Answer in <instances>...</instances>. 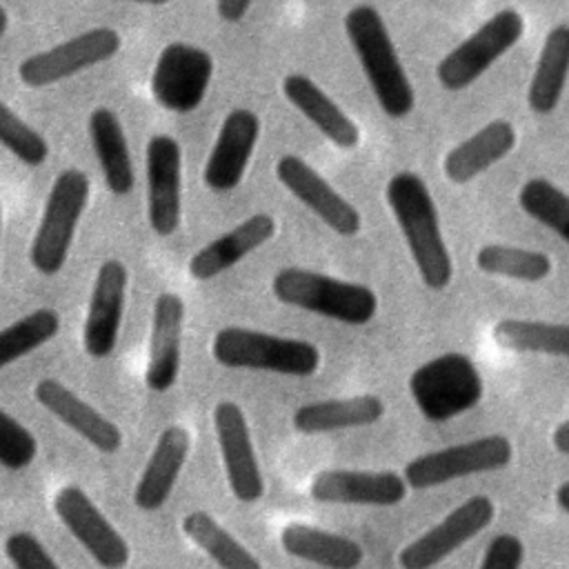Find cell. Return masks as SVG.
Masks as SVG:
<instances>
[{
  "label": "cell",
  "mask_w": 569,
  "mask_h": 569,
  "mask_svg": "<svg viewBox=\"0 0 569 569\" xmlns=\"http://www.w3.org/2000/svg\"><path fill=\"white\" fill-rule=\"evenodd\" d=\"M385 196L420 280L427 289H447L453 278V262L440 231V218L429 187L418 173L398 171L389 178Z\"/></svg>",
  "instance_id": "1"
},
{
  "label": "cell",
  "mask_w": 569,
  "mask_h": 569,
  "mask_svg": "<svg viewBox=\"0 0 569 569\" xmlns=\"http://www.w3.org/2000/svg\"><path fill=\"white\" fill-rule=\"evenodd\" d=\"M345 33L382 113L393 120L407 118L416 109V91L380 13L371 4L349 9Z\"/></svg>",
  "instance_id": "2"
},
{
  "label": "cell",
  "mask_w": 569,
  "mask_h": 569,
  "mask_svg": "<svg viewBox=\"0 0 569 569\" xmlns=\"http://www.w3.org/2000/svg\"><path fill=\"white\" fill-rule=\"evenodd\" d=\"M271 291L287 307L353 327L367 325L378 311L373 289L302 267L280 269L271 280Z\"/></svg>",
  "instance_id": "3"
},
{
  "label": "cell",
  "mask_w": 569,
  "mask_h": 569,
  "mask_svg": "<svg viewBox=\"0 0 569 569\" xmlns=\"http://www.w3.org/2000/svg\"><path fill=\"white\" fill-rule=\"evenodd\" d=\"M211 356L227 369L269 371L293 378L313 376L320 367V351L313 342L247 327L220 329L213 336Z\"/></svg>",
  "instance_id": "4"
},
{
  "label": "cell",
  "mask_w": 569,
  "mask_h": 569,
  "mask_svg": "<svg viewBox=\"0 0 569 569\" xmlns=\"http://www.w3.org/2000/svg\"><path fill=\"white\" fill-rule=\"evenodd\" d=\"M91 184L82 169L69 167L56 176L29 247V262L40 276L64 269L76 229L84 216Z\"/></svg>",
  "instance_id": "5"
},
{
  "label": "cell",
  "mask_w": 569,
  "mask_h": 569,
  "mask_svg": "<svg viewBox=\"0 0 569 569\" xmlns=\"http://www.w3.org/2000/svg\"><path fill=\"white\" fill-rule=\"evenodd\" d=\"M409 393L427 420L447 422L482 400L485 382L467 353L449 351L427 360L409 376Z\"/></svg>",
  "instance_id": "6"
},
{
  "label": "cell",
  "mask_w": 569,
  "mask_h": 569,
  "mask_svg": "<svg viewBox=\"0 0 569 569\" xmlns=\"http://www.w3.org/2000/svg\"><path fill=\"white\" fill-rule=\"evenodd\" d=\"M525 33V18L516 9H500L471 36L456 44L436 67V80L447 91L471 87L491 64H496Z\"/></svg>",
  "instance_id": "7"
},
{
  "label": "cell",
  "mask_w": 569,
  "mask_h": 569,
  "mask_svg": "<svg viewBox=\"0 0 569 569\" xmlns=\"http://www.w3.org/2000/svg\"><path fill=\"white\" fill-rule=\"evenodd\" d=\"M513 458V447L507 436L491 433L469 442H458L429 453H422L405 465L402 478L407 487L431 489L467 476L505 469Z\"/></svg>",
  "instance_id": "8"
},
{
  "label": "cell",
  "mask_w": 569,
  "mask_h": 569,
  "mask_svg": "<svg viewBox=\"0 0 569 569\" xmlns=\"http://www.w3.org/2000/svg\"><path fill=\"white\" fill-rule=\"evenodd\" d=\"M211 78L213 58L207 49L191 42H169L153 62L149 91L164 111L184 116L202 104Z\"/></svg>",
  "instance_id": "9"
},
{
  "label": "cell",
  "mask_w": 569,
  "mask_h": 569,
  "mask_svg": "<svg viewBox=\"0 0 569 569\" xmlns=\"http://www.w3.org/2000/svg\"><path fill=\"white\" fill-rule=\"evenodd\" d=\"M120 49L122 36L113 27H93L24 58L18 64V78L31 89H42L109 62Z\"/></svg>",
  "instance_id": "10"
},
{
  "label": "cell",
  "mask_w": 569,
  "mask_h": 569,
  "mask_svg": "<svg viewBox=\"0 0 569 569\" xmlns=\"http://www.w3.org/2000/svg\"><path fill=\"white\" fill-rule=\"evenodd\" d=\"M496 507L487 496H471L453 511H449L438 525L422 536L405 545L398 553L400 569H433L493 520Z\"/></svg>",
  "instance_id": "11"
},
{
  "label": "cell",
  "mask_w": 569,
  "mask_h": 569,
  "mask_svg": "<svg viewBox=\"0 0 569 569\" xmlns=\"http://www.w3.org/2000/svg\"><path fill=\"white\" fill-rule=\"evenodd\" d=\"M53 509L69 533L102 569H124L129 562V545L122 533L107 520L78 485L62 487L53 498Z\"/></svg>",
  "instance_id": "12"
},
{
  "label": "cell",
  "mask_w": 569,
  "mask_h": 569,
  "mask_svg": "<svg viewBox=\"0 0 569 569\" xmlns=\"http://www.w3.org/2000/svg\"><path fill=\"white\" fill-rule=\"evenodd\" d=\"M147 220L158 238H169L182 220V149L173 136L147 142Z\"/></svg>",
  "instance_id": "13"
},
{
  "label": "cell",
  "mask_w": 569,
  "mask_h": 569,
  "mask_svg": "<svg viewBox=\"0 0 569 569\" xmlns=\"http://www.w3.org/2000/svg\"><path fill=\"white\" fill-rule=\"evenodd\" d=\"M129 289V271L118 258H107L93 280L89 307L82 325V347L89 358L102 360L113 353Z\"/></svg>",
  "instance_id": "14"
},
{
  "label": "cell",
  "mask_w": 569,
  "mask_h": 569,
  "mask_svg": "<svg viewBox=\"0 0 569 569\" xmlns=\"http://www.w3.org/2000/svg\"><path fill=\"white\" fill-rule=\"evenodd\" d=\"M276 178L280 184L300 200L311 213H316L333 233L353 238L362 229L360 211L340 196L309 162L300 156L284 153L276 162Z\"/></svg>",
  "instance_id": "15"
},
{
  "label": "cell",
  "mask_w": 569,
  "mask_h": 569,
  "mask_svg": "<svg viewBox=\"0 0 569 569\" xmlns=\"http://www.w3.org/2000/svg\"><path fill=\"white\" fill-rule=\"evenodd\" d=\"M213 429L231 493L240 502H258L264 493V480L244 411L231 400H220L213 409Z\"/></svg>",
  "instance_id": "16"
},
{
  "label": "cell",
  "mask_w": 569,
  "mask_h": 569,
  "mask_svg": "<svg viewBox=\"0 0 569 569\" xmlns=\"http://www.w3.org/2000/svg\"><path fill=\"white\" fill-rule=\"evenodd\" d=\"M260 136V118L251 109H231L216 136L202 169V182L209 191H233L249 167Z\"/></svg>",
  "instance_id": "17"
},
{
  "label": "cell",
  "mask_w": 569,
  "mask_h": 569,
  "mask_svg": "<svg viewBox=\"0 0 569 569\" xmlns=\"http://www.w3.org/2000/svg\"><path fill=\"white\" fill-rule=\"evenodd\" d=\"M309 493L318 502L393 507L405 500L407 482L396 471L325 469L313 476Z\"/></svg>",
  "instance_id": "18"
},
{
  "label": "cell",
  "mask_w": 569,
  "mask_h": 569,
  "mask_svg": "<svg viewBox=\"0 0 569 569\" xmlns=\"http://www.w3.org/2000/svg\"><path fill=\"white\" fill-rule=\"evenodd\" d=\"M182 327H184V300L164 291L153 300L151 333H149V362L144 382L151 391H169L180 373L182 362Z\"/></svg>",
  "instance_id": "19"
},
{
  "label": "cell",
  "mask_w": 569,
  "mask_h": 569,
  "mask_svg": "<svg viewBox=\"0 0 569 569\" xmlns=\"http://www.w3.org/2000/svg\"><path fill=\"white\" fill-rule=\"evenodd\" d=\"M33 396L51 416L84 438L93 449L102 453H116L122 447L120 427L102 416L96 407L84 402L64 382L56 378H42L38 380Z\"/></svg>",
  "instance_id": "20"
},
{
  "label": "cell",
  "mask_w": 569,
  "mask_h": 569,
  "mask_svg": "<svg viewBox=\"0 0 569 569\" xmlns=\"http://www.w3.org/2000/svg\"><path fill=\"white\" fill-rule=\"evenodd\" d=\"M276 236V220L269 213H253L233 229L220 233L189 258V276L193 280H213L242 262Z\"/></svg>",
  "instance_id": "21"
},
{
  "label": "cell",
  "mask_w": 569,
  "mask_h": 569,
  "mask_svg": "<svg viewBox=\"0 0 569 569\" xmlns=\"http://www.w3.org/2000/svg\"><path fill=\"white\" fill-rule=\"evenodd\" d=\"M189 447H191L189 431L180 425H169L158 436L153 451L133 489V505L140 511L151 513L164 507L187 462Z\"/></svg>",
  "instance_id": "22"
},
{
  "label": "cell",
  "mask_w": 569,
  "mask_h": 569,
  "mask_svg": "<svg viewBox=\"0 0 569 569\" xmlns=\"http://www.w3.org/2000/svg\"><path fill=\"white\" fill-rule=\"evenodd\" d=\"M516 127L505 118H496L451 147L442 160V171L449 182L467 184L500 162L516 147Z\"/></svg>",
  "instance_id": "23"
},
{
  "label": "cell",
  "mask_w": 569,
  "mask_h": 569,
  "mask_svg": "<svg viewBox=\"0 0 569 569\" xmlns=\"http://www.w3.org/2000/svg\"><path fill=\"white\" fill-rule=\"evenodd\" d=\"M282 93L338 149L349 151L360 144L358 124L309 76L305 73L284 76Z\"/></svg>",
  "instance_id": "24"
},
{
  "label": "cell",
  "mask_w": 569,
  "mask_h": 569,
  "mask_svg": "<svg viewBox=\"0 0 569 569\" xmlns=\"http://www.w3.org/2000/svg\"><path fill=\"white\" fill-rule=\"evenodd\" d=\"M87 131L107 189L113 196L131 193L136 187V171L118 113L109 107H96L89 113Z\"/></svg>",
  "instance_id": "25"
},
{
  "label": "cell",
  "mask_w": 569,
  "mask_h": 569,
  "mask_svg": "<svg viewBox=\"0 0 569 569\" xmlns=\"http://www.w3.org/2000/svg\"><path fill=\"white\" fill-rule=\"evenodd\" d=\"M385 413V402L376 393L307 402L293 411V429L300 433H329L376 425Z\"/></svg>",
  "instance_id": "26"
},
{
  "label": "cell",
  "mask_w": 569,
  "mask_h": 569,
  "mask_svg": "<svg viewBox=\"0 0 569 569\" xmlns=\"http://www.w3.org/2000/svg\"><path fill=\"white\" fill-rule=\"evenodd\" d=\"M280 545L289 556L325 569H358L365 560V549L353 538L305 522L287 525Z\"/></svg>",
  "instance_id": "27"
},
{
  "label": "cell",
  "mask_w": 569,
  "mask_h": 569,
  "mask_svg": "<svg viewBox=\"0 0 569 569\" xmlns=\"http://www.w3.org/2000/svg\"><path fill=\"white\" fill-rule=\"evenodd\" d=\"M569 78V24H556L538 53V62L527 89V104L533 113L556 111Z\"/></svg>",
  "instance_id": "28"
},
{
  "label": "cell",
  "mask_w": 569,
  "mask_h": 569,
  "mask_svg": "<svg viewBox=\"0 0 569 569\" xmlns=\"http://www.w3.org/2000/svg\"><path fill=\"white\" fill-rule=\"evenodd\" d=\"M491 333L509 351L569 358V322L502 318L493 325Z\"/></svg>",
  "instance_id": "29"
},
{
  "label": "cell",
  "mask_w": 569,
  "mask_h": 569,
  "mask_svg": "<svg viewBox=\"0 0 569 569\" xmlns=\"http://www.w3.org/2000/svg\"><path fill=\"white\" fill-rule=\"evenodd\" d=\"M182 531L220 569H262L260 560L207 511L187 513Z\"/></svg>",
  "instance_id": "30"
},
{
  "label": "cell",
  "mask_w": 569,
  "mask_h": 569,
  "mask_svg": "<svg viewBox=\"0 0 569 569\" xmlns=\"http://www.w3.org/2000/svg\"><path fill=\"white\" fill-rule=\"evenodd\" d=\"M476 267L487 276L511 278L522 282L545 280L553 269L551 258L547 253L502 242L482 244L476 251Z\"/></svg>",
  "instance_id": "31"
},
{
  "label": "cell",
  "mask_w": 569,
  "mask_h": 569,
  "mask_svg": "<svg viewBox=\"0 0 569 569\" xmlns=\"http://www.w3.org/2000/svg\"><path fill=\"white\" fill-rule=\"evenodd\" d=\"M58 331H60V316L56 309H49V307H40L13 320L4 329H0V369L40 349L42 345L53 340Z\"/></svg>",
  "instance_id": "32"
},
{
  "label": "cell",
  "mask_w": 569,
  "mask_h": 569,
  "mask_svg": "<svg viewBox=\"0 0 569 569\" xmlns=\"http://www.w3.org/2000/svg\"><path fill=\"white\" fill-rule=\"evenodd\" d=\"M520 209L569 244V193L547 178H529L518 191Z\"/></svg>",
  "instance_id": "33"
},
{
  "label": "cell",
  "mask_w": 569,
  "mask_h": 569,
  "mask_svg": "<svg viewBox=\"0 0 569 569\" xmlns=\"http://www.w3.org/2000/svg\"><path fill=\"white\" fill-rule=\"evenodd\" d=\"M0 144L27 167H42L49 160V142L29 122H24L0 98Z\"/></svg>",
  "instance_id": "34"
},
{
  "label": "cell",
  "mask_w": 569,
  "mask_h": 569,
  "mask_svg": "<svg viewBox=\"0 0 569 569\" xmlns=\"http://www.w3.org/2000/svg\"><path fill=\"white\" fill-rule=\"evenodd\" d=\"M36 456L38 442L33 433L0 407V467L20 471L27 469Z\"/></svg>",
  "instance_id": "35"
},
{
  "label": "cell",
  "mask_w": 569,
  "mask_h": 569,
  "mask_svg": "<svg viewBox=\"0 0 569 569\" xmlns=\"http://www.w3.org/2000/svg\"><path fill=\"white\" fill-rule=\"evenodd\" d=\"M4 553L13 569H60L44 545L29 531H16L4 540Z\"/></svg>",
  "instance_id": "36"
},
{
  "label": "cell",
  "mask_w": 569,
  "mask_h": 569,
  "mask_svg": "<svg viewBox=\"0 0 569 569\" xmlns=\"http://www.w3.org/2000/svg\"><path fill=\"white\" fill-rule=\"evenodd\" d=\"M525 560V545L513 533H498L489 540L478 569H520Z\"/></svg>",
  "instance_id": "37"
},
{
  "label": "cell",
  "mask_w": 569,
  "mask_h": 569,
  "mask_svg": "<svg viewBox=\"0 0 569 569\" xmlns=\"http://www.w3.org/2000/svg\"><path fill=\"white\" fill-rule=\"evenodd\" d=\"M251 4H253V0H216V11H218L220 20L236 24L247 16Z\"/></svg>",
  "instance_id": "38"
},
{
  "label": "cell",
  "mask_w": 569,
  "mask_h": 569,
  "mask_svg": "<svg viewBox=\"0 0 569 569\" xmlns=\"http://www.w3.org/2000/svg\"><path fill=\"white\" fill-rule=\"evenodd\" d=\"M551 445H553V449H556L558 453L569 456V418L562 420V422L553 429V433H551Z\"/></svg>",
  "instance_id": "39"
},
{
  "label": "cell",
  "mask_w": 569,
  "mask_h": 569,
  "mask_svg": "<svg viewBox=\"0 0 569 569\" xmlns=\"http://www.w3.org/2000/svg\"><path fill=\"white\" fill-rule=\"evenodd\" d=\"M556 502H558V507H560L565 513H569V480H565L562 485H558V489H556Z\"/></svg>",
  "instance_id": "40"
},
{
  "label": "cell",
  "mask_w": 569,
  "mask_h": 569,
  "mask_svg": "<svg viewBox=\"0 0 569 569\" xmlns=\"http://www.w3.org/2000/svg\"><path fill=\"white\" fill-rule=\"evenodd\" d=\"M118 2H133V4H147V7H164L173 0H118Z\"/></svg>",
  "instance_id": "41"
},
{
  "label": "cell",
  "mask_w": 569,
  "mask_h": 569,
  "mask_svg": "<svg viewBox=\"0 0 569 569\" xmlns=\"http://www.w3.org/2000/svg\"><path fill=\"white\" fill-rule=\"evenodd\" d=\"M7 29H9V16H7L4 7L0 4V38L7 33Z\"/></svg>",
  "instance_id": "42"
},
{
  "label": "cell",
  "mask_w": 569,
  "mask_h": 569,
  "mask_svg": "<svg viewBox=\"0 0 569 569\" xmlns=\"http://www.w3.org/2000/svg\"><path fill=\"white\" fill-rule=\"evenodd\" d=\"M0 240H2V202H0Z\"/></svg>",
  "instance_id": "43"
}]
</instances>
